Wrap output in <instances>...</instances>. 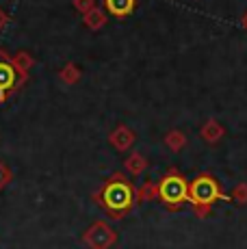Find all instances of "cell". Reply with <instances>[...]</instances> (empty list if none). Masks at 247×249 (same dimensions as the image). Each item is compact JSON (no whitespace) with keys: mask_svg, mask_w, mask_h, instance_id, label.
I'll use <instances>...</instances> for the list:
<instances>
[{"mask_svg":"<svg viewBox=\"0 0 247 249\" xmlns=\"http://www.w3.org/2000/svg\"><path fill=\"white\" fill-rule=\"evenodd\" d=\"M93 202H96L111 219H124L135 208V184L122 174L115 171L108 180L102 182L98 191H93Z\"/></svg>","mask_w":247,"mask_h":249,"instance_id":"1","label":"cell"},{"mask_svg":"<svg viewBox=\"0 0 247 249\" xmlns=\"http://www.w3.org/2000/svg\"><path fill=\"white\" fill-rule=\"evenodd\" d=\"M215 202H232L230 195L221 191V184L217 182L215 176L204 171L193 182H189V204L199 219L208 217Z\"/></svg>","mask_w":247,"mask_h":249,"instance_id":"2","label":"cell"},{"mask_svg":"<svg viewBox=\"0 0 247 249\" xmlns=\"http://www.w3.org/2000/svg\"><path fill=\"white\" fill-rule=\"evenodd\" d=\"M156 186H159L160 204L167 210H180L189 202V182L176 167H172Z\"/></svg>","mask_w":247,"mask_h":249,"instance_id":"3","label":"cell"},{"mask_svg":"<svg viewBox=\"0 0 247 249\" xmlns=\"http://www.w3.org/2000/svg\"><path fill=\"white\" fill-rule=\"evenodd\" d=\"M28 83V74L20 71L13 63V56L4 48H0V104H4L9 98L22 91Z\"/></svg>","mask_w":247,"mask_h":249,"instance_id":"4","label":"cell"},{"mask_svg":"<svg viewBox=\"0 0 247 249\" xmlns=\"http://www.w3.org/2000/svg\"><path fill=\"white\" fill-rule=\"evenodd\" d=\"M117 243V232L106 221H93L83 232V245L89 249H111Z\"/></svg>","mask_w":247,"mask_h":249,"instance_id":"5","label":"cell"},{"mask_svg":"<svg viewBox=\"0 0 247 249\" xmlns=\"http://www.w3.org/2000/svg\"><path fill=\"white\" fill-rule=\"evenodd\" d=\"M135 141H137L135 130H132V128H128L126 124L115 126V130L108 135V143H111L117 152H128L132 145H135Z\"/></svg>","mask_w":247,"mask_h":249,"instance_id":"6","label":"cell"},{"mask_svg":"<svg viewBox=\"0 0 247 249\" xmlns=\"http://www.w3.org/2000/svg\"><path fill=\"white\" fill-rule=\"evenodd\" d=\"M135 9H137V0H104V11L111 13L117 20L132 16Z\"/></svg>","mask_w":247,"mask_h":249,"instance_id":"7","label":"cell"},{"mask_svg":"<svg viewBox=\"0 0 247 249\" xmlns=\"http://www.w3.org/2000/svg\"><path fill=\"white\" fill-rule=\"evenodd\" d=\"M223 135H226V128H223L217 119H206V122L202 124V128H199V137H202L206 143H211V145L219 143L223 139Z\"/></svg>","mask_w":247,"mask_h":249,"instance_id":"8","label":"cell"},{"mask_svg":"<svg viewBox=\"0 0 247 249\" xmlns=\"http://www.w3.org/2000/svg\"><path fill=\"white\" fill-rule=\"evenodd\" d=\"M124 167H126V171L130 176H141L145 171V167H148V159L141 152H130L128 159L124 160Z\"/></svg>","mask_w":247,"mask_h":249,"instance_id":"9","label":"cell"},{"mask_svg":"<svg viewBox=\"0 0 247 249\" xmlns=\"http://www.w3.org/2000/svg\"><path fill=\"white\" fill-rule=\"evenodd\" d=\"M83 24L89 28V31H100V28L106 24V11L100 7H93L91 11H87L83 16Z\"/></svg>","mask_w":247,"mask_h":249,"instance_id":"10","label":"cell"},{"mask_svg":"<svg viewBox=\"0 0 247 249\" xmlns=\"http://www.w3.org/2000/svg\"><path fill=\"white\" fill-rule=\"evenodd\" d=\"M154 199H159V186H156L152 180H145L139 189H135V202L137 204L154 202Z\"/></svg>","mask_w":247,"mask_h":249,"instance_id":"11","label":"cell"},{"mask_svg":"<svg viewBox=\"0 0 247 249\" xmlns=\"http://www.w3.org/2000/svg\"><path fill=\"white\" fill-rule=\"evenodd\" d=\"M165 145L169 147V150L172 152H180V150H184V147H187V143H189V139H187V135H184L182 130H169L167 135H165Z\"/></svg>","mask_w":247,"mask_h":249,"instance_id":"12","label":"cell"},{"mask_svg":"<svg viewBox=\"0 0 247 249\" xmlns=\"http://www.w3.org/2000/svg\"><path fill=\"white\" fill-rule=\"evenodd\" d=\"M80 76H83V71H80V68L76 63H72V61L65 63L63 68L59 70V78L63 80L65 85H76L80 80Z\"/></svg>","mask_w":247,"mask_h":249,"instance_id":"13","label":"cell"},{"mask_svg":"<svg viewBox=\"0 0 247 249\" xmlns=\"http://www.w3.org/2000/svg\"><path fill=\"white\" fill-rule=\"evenodd\" d=\"M13 63H16V68L20 71L28 74L31 68L35 65V59H33V54H28L26 50H20V52H16V54H13Z\"/></svg>","mask_w":247,"mask_h":249,"instance_id":"14","label":"cell"},{"mask_svg":"<svg viewBox=\"0 0 247 249\" xmlns=\"http://www.w3.org/2000/svg\"><path fill=\"white\" fill-rule=\"evenodd\" d=\"M230 197L234 199V202L239 204V206L247 204V182H239V184L234 186V191H232Z\"/></svg>","mask_w":247,"mask_h":249,"instance_id":"15","label":"cell"},{"mask_svg":"<svg viewBox=\"0 0 247 249\" xmlns=\"http://www.w3.org/2000/svg\"><path fill=\"white\" fill-rule=\"evenodd\" d=\"M11 180H13V174H11V169H9V165L4 160H0V191H4L9 184H11Z\"/></svg>","mask_w":247,"mask_h":249,"instance_id":"16","label":"cell"},{"mask_svg":"<svg viewBox=\"0 0 247 249\" xmlns=\"http://www.w3.org/2000/svg\"><path fill=\"white\" fill-rule=\"evenodd\" d=\"M72 7L76 9L78 13H87V11H91L93 7H96V0H72Z\"/></svg>","mask_w":247,"mask_h":249,"instance_id":"17","label":"cell"},{"mask_svg":"<svg viewBox=\"0 0 247 249\" xmlns=\"http://www.w3.org/2000/svg\"><path fill=\"white\" fill-rule=\"evenodd\" d=\"M7 24H9V13L4 11L2 7H0V31H2V28L7 26Z\"/></svg>","mask_w":247,"mask_h":249,"instance_id":"18","label":"cell"},{"mask_svg":"<svg viewBox=\"0 0 247 249\" xmlns=\"http://www.w3.org/2000/svg\"><path fill=\"white\" fill-rule=\"evenodd\" d=\"M241 26H243L245 31H247V11L243 13V16H241Z\"/></svg>","mask_w":247,"mask_h":249,"instance_id":"19","label":"cell"}]
</instances>
